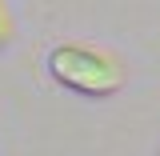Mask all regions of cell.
I'll list each match as a JSON object with an SVG mask.
<instances>
[{
  "label": "cell",
  "instance_id": "1",
  "mask_svg": "<svg viewBox=\"0 0 160 156\" xmlns=\"http://www.w3.org/2000/svg\"><path fill=\"white\" fill-rule=\"evenodd\" d=\"M48 72L56 84L80 96H112L124 84V68L108 52L88 48V44H56L48 52Z\"/></svg>",
  "mask_w": 160,
  "mask_h": 156
},
{
  "label": "cell",
  "instance_id": "2",
  "mask_svg": "<svg viewBox=\"0 0 160 156\" xmlns=\"http://www.w3.org/2000/svg\"><path fill=\"white\" fill-rule=\"evenodd\" d=\"M4 36H8V16H4V8H0V44H4Z\"/></svg>",
  "mask_w": 160,
  "mask_h": 156
}]
</instances>
